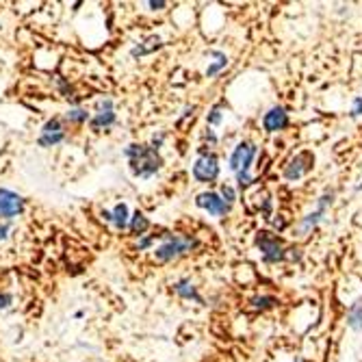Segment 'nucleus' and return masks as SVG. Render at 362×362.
I'll return each mask as SVG.
<instances>
[{"label":"nucleus","mask_w":362,"mask_h":362,"mask_svg":"<svg viewBox=\"0 0 362 362\" xmlns=\"http://www.w3.org/2000/svg\"><path fill=\"white\" fill-rule=\"evenodd\" d=\"M211 57H215L217 61L209 65V70H206V78H213L215 74H219V72L226 68V65H228V57H226L223 52H217V50H213V52H211Z\"/></svg>","instance_id":"a211bd4d"},{"label":"nucleus","mask_w":362,"mask_h":362,"mask_svg":"<svg viewBox=\"0 0 362 362\" xmlns=\"http://www.w3.org/2000/svg\"><path fill=\"white\" fill-rule=\"evenodd\" d=\"M65 119H68L70 124L81 126V124L89 122V119H91V115L87 113V109H83V107H74V109H70L68 113H65Z\"/></svg>","instance_id":"6ab92c4d"},{"label":"nucleus","mask_w":362,"mask_h":362,"mask_svg":"<svg viewBox=\"0 0 362 362\" xmlns=\"http://www.w3.org/2000/svg\"><path fill=\"white\" fill-rule=\"evenodd\" d=\"M256 247L260 250L262 254V260L274 265V262H280L286 258V250L282 247L280 239L274 237L272 233H258L256 235Z\"/></svg>","instance_id":"6e6552de"},{"label":"nucleus","mask_w":362,"mask_h":362,"mask_svg":"<svg viewBox=\"0 0 362 362\" xmlns=\"http://www.w3.org/2000/svg\"><path fill=\"white\" fill-rule=\"evenodd\" d=\"M148 7H150V9H154V11H160L163 7H168V3H163V0H158V3H156V0H150Z\"/></svg>","instance_id":"cd10ccee"},{"label":"nucleus","mask_w":362,"mask_h":362,"mask_svg":"<svg viewBox=\"0 0 362 362\" xmlns=\"http://www.w3.org/2000/svg\"><path fill=\"white\" fill-rule=\"evenodd\" d=\"M128 228H130V233H133L135 237H144L148 233V228H150V219L141 211H135L133 215H130Z\"/></svg>","instance_id":"4468645a"},{"label":"nucleus","mask_w":362,"mask_h":362,"mask_svg":"<svg viewBox=\"0 0 362 362\" xmlns=\"http://www.w3.org/2000/svg\"><path fill=\"white\" fill-rule=\"evenodd\" d=\"M219 176V160L206 148H200V158L193 165V178L197 182H213Z\"/></svg>","instance_id":"39448f33"},{"label":"nucleus","mask_w":362,"mask_h":362,"mask_svg":"<svg viewBox=\"0 0 362 362\" xmlns=\"http://www.w3.org/2000/svg\"><path fill=\"white\" fill-rule=\"evenodd\" d=\"M206 141H209L211 146H217V135L213 133V130H211V128L206 130Z\"/></svg>","instance_id":"c85d7f7f"},{"label":"nucleus","mask_w":362,"mask_h":362,"mask_svg":"<svg viewBox=\"0 0 362 362\" xmlns=\"http://www.w3.org/2000/svg\"><path fill=\"white\" fill-rule=\"evenodd\" d=\"M163 144H165V133H163V130H158V133H156V135H152V141H150V148L158 152V148H160Z\"/></svg>","instance_id":"b1692460"},{"label":"nucleus","mask_w":362,"mask_h":362,"mask_svg":"<svg viewBox=\"0 0 362 362\" xmlns=\"http://www.w3.org/2000/svg\"><path fill=\"white\" fill-rule=\"evenodd\" d=\"M195 204L200 206V209H204L209 215H215V217H223V215L230 211V206L221 200V195L215 193V191H204V193H200V195L195 197Z\"/></svg>","instance_id":"9b49d317"},{"label":"nucleus","mask_w":362,"mask_h":362,"mask_svg":"<svg viewBox=\"0 0 362 362\" xmlns=\"http://www.w3.org/2000/svg\"><path fill=\"white\" fill-rule=\"evenodd\" d=\"M334 202V191H325L321 197H319V202H317V209L306 213L300 221H298V228H295V233H298L300 237H306L308 233H313V230L325 219V213L327 209L332 206Z\"/></svg>","instance_id":"20e7f679"},{"label":"nucleus","mask_w":362,"mask_h":362,"mask_svg":"<svg viewBox=\"0 0 362 362\" xmlns=\"http://www.w3.org/2000/svg\"><path fill=\"white\" fill-rule=\"evenodd\" d=\"M288 126V113L284 107H272L265 115H262V128L267 133H280Z\"/></svg>","instance_id":"f8f14e48"},{"label":"nucleus","mask_w":362,"mask_h":362,"mask_svg":"<svg viewBox=\"0 0 362 362\" xmlns=\"http://www.w3.org/2000/svg\"><path fill=\"white\" fill-rule=\"evenodd\" d=\"M115 122H117V115L113 109V98H100V100L95 103V113L89 119V128L95 130V133H103V130H109Z\"/></svg>","instance_id":"423d86ee"},{"label":"nucleus","mask_w":362,"mask_h":362,"mask_svg":"<svg viewBox=\"0 0 362 362\" xmlns=\"http://www.w3.org/2000/svg\"><path fill=\"white\" fill-rule=\"evenodd\" d=\"M293 362H304V358H295Z\"/></svg>","instance_id":"c756f323"},{"label":"nucleus","mask_w":362,"mask_h":362,"mask_svg":"<svg viewBox=\"0 0 362 362\" xmlns=\"http://www.w3.org/2000/svg\"><path fill=\"white\" fill-rule=\"evenodd\" d=\"M347 325L356 332H362V298L356 300L347 310Z\"/></svg>","instance_id":"2eb2a0df"},{"label":"nucleus","mask_w":362,"mask_h":362,"mask_svg":"<svg viewBox=\"0 0 362 362\" xmlns=\"http://www.w3.org/2000/svg\"><path fill=\"white\" fill-rule=\"evenodd\" d=\"M221 119H223V107H221V105H215V107L209 111L206 122H209L211 126H217V124H221Z\"/></svg>","instance_id":"4be33fe9"},{"label":"nucleus","mask_w":362,"mask_h":362,"mask_svg":"<svg viewBox=\"0 0 362 362\" xmlns=\"http://www.w3.org/2000/svg\"><path fill=\"white\" fill-rule=\"evenodd\" d=\"M362 115V98H354V107H351V117Z\"/></svg>","instance_id":"a878e982"},{"label":"nucleus","mask_w":362,"mask_h":362,"mask_svg":"<svg viewBox=\"0 0 362 362\" xmlns=\"http://www.w3.org/2000/svg\"><path fill=\"white\" fill-rule=\"evenodd\" d=\"M24 206H26V200L20 193L0 187V221H9V219L22 215Z\"/></svg>","instance_id":"1a4fd4ad"},{"label":"nucleus","mask_w":362,"mask_h":362,"mask_svg":"<svg viewBox=\"0 0 362 362\" xmlns=\"http://www.w3.org/2000/svg\"><path fill=\"white\" fill-rule=\"evenodd\" d=\"M9 230H11V223H9V221H3V223H0V241H5V239H7Z\"/></svg>","instance_id":"bb28decb"},{"label":"nucleus","mask_w":362,"mask_h":362,"mask_svg":"<svg viewBox=\"0 0 362 362\" xmlns=\"http://www.w3.org/2000/svg\"><path fill=\"white\" fill-rule=\"evenodd\" d=\"M154 239H160V235H144V237H139V243H137V250L139 252H144V250H148V247H152V243H154Z\"/></svg>","instance_id":"5701e85b"},{"label":"nucleus","mask_w":362,"mask_h":362,"mask_svg":"<svg viewBox=\"0 0 362 362\" xmlns=\"http://www.w3.org/2000/svg\"><path fill=\"white\" fill-rule=\"evenodd\" d=\"M256 146L252 141H239L228 158V165H230V172L237 174V182L239 187H247L252 185V174H250V168L256 158Z\"/></svg>","instance_id":"7ed1b4c3"},{"label":"nucleus","mask_w":362,"mask_h":362,"mask_svg":"<svg viewBox=\"0 0 362 362\" xmlns=\"http://www.w3.org/2000/svg\"><path fill=\"white\" fill-rule=\"evenodd\" d=\"M65 139H68V126H65V122L61 117H52L42 126L37 144L42 148H54V146L63 144Z\"/></svg>","instance_id":"0eeeda50"},{"label":"nucleus","mask_w":362,"mask_h":362,"mask_svg":"<svg viewBox=\"0 0 362 362\" xmlns=\"http://www.w3.org/2000/svg\"><path fill=\"white\" fill-rule=\"evenodd\" d=\"M174 291L180 295L182 300H191L195 304H204V300L200 298V293H197V288L193 286V282L189 278H180L174 282Z\"/></svg>","instance_id":"ddd939ff"},{"label":"nucleus","mask_w":362,"mask_h":362,"mask_svg":"<svg viewBox=\"0 0 362 362\" xmlns=\"http://www.w3.org/2000/svg\"><path fill=\"white\" fill-rule=\"evenodd\" d=\"M128 221H130V211L124 202H119L113 211H111V223L117 228V230H126L128 228Z\"/></svg>","instance_id":"dca6fc26"},{"label":"nucleus","mask_w":362,"mask_h":362,"mask_svg":"<svg viewBox=\"0 0 362 362\" xmlns=\"http://www.w3.org/2000/svg\"><path fill=\"white\" fill-rule=\"evenodd\" d=\"M160 241L163 243L152 254L156 262H172L197 247V239L189 235H160Z\"/></svg>","instance_id":"f03ea898"},{"label":"nucleus","mask_w":362,"mask_h":362,"mask_svg":"<svg viewBox=\"0 0 362 362\" xmlns=\"http://www.w3.org/2000/svg\"><path fill=\"white\" fill-rule=\"evenodd\" d=\"M219 195H221V200L230 206L235 200H237V191L230 187V185H221V189H219Z\"/></svg>","instance_id":"412c9836"},{"label":"nucleus","mask_w":362,"mask_h":362,"mask_svg":"<svg viewBox=\"0 0 362 362\" xmlns=\"http://www.w3.org/2000/svg\"><path fill=\"white\" fill-rule=\"evenodd\" d=\"M250 304L254 310H269L278 304V300L274 298V295H258V298H254Z\"/></svg>","instance_id":"aec40b11"},{"label":"nucleus","mask_w":362,"mask_h":362,"mask_svg":"<svg viewBox=\"0 0 362 362\" xmlns=\"http://www.w3.org/2000/svg\"><path fill=\"white\" fill-rule=\"evenodd\" d=\"M313 163H315V156H313L310 152H300V154H295V156L288 160V165L284 168V178L291 180V182L304 178V176L313 170Z\"/></svg>","instance_id":"9d476101"},{"label":"nucleus","mask_w":362,"mask_h":362,"mask_svg":"<svg viewBox=\"0 0 362 362\" xmlns=\"http://www.w3.org/2000/svg\"><path fill=\"white\" fill-rule=\"evenodd\" d=\"M156 48H160V40H158L156 35H152V37H148L146 42L137 44V46H135L133 50H130V54H133V57L137 59V57H146V54L154 52Z\"/></svg>","instance_id":"f3484780"},{"label":"nucleus","mask_w":362,"mask_h":362,"mask_svg":"<svg viewBox=\"0 0 362 362\" xmlns=\"http://www.w3.org/2000/svg\"><path fill=\"white\" fill-rule=\"evenodd\" d=\"M13 304V295L11 293H0V310H7Z\"/></svg>","instance_id":"393cba45"},{"label":"nucleus","mask_w":362,"mask_h":362,"mask_svg":"<svg viewBox=\"0 0 362 362\" xmlns=\"http://www.w3.org/2000/svg\"><path fill=\"white\" fill-rule=\"evenodd\" d=\"M124 156L128 158L130 172H133V176H137V178H152L163 168V156L156 150H152L150 146L130 144L124 150Z\"/></svg>","instance_id":"f257e3e1"}]
</instances>
